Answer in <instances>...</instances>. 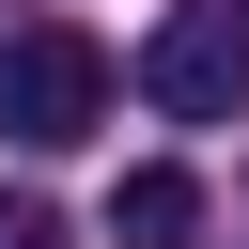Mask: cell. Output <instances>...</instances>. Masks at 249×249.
Segmentation results:
<instances>
[{
    "label": "cell",
    "mask_w": 249,
    "mask_h": 249,
    "mask_svg": "<svg viewBox=\"0 0 249 249\" xmlns=\"http://www.w3.org/2000/svg\"><path fill=\"white\" fill-rule=\"evenodd\" d=\"M93 124H109V47H93V31H62V16L0 31V140H31V156H78Z\"/></svg>",
    "instance_id": "6da1fadb"
},
{
    "label": "cell",
    "mask_w": 249,
    "mask_h": 249,
    "mask_svg": "<svg viewBox=\"0 0 249 249\" xmlns=\"http://www.w3.org/2000/svg\"><path fill=\"white\" fill-rule=\"evenodd\" d=\"M140 93L171 124H233L249 109V0H171V31L140 47Z\"/></svg>",
    "instance_id": "7a4b0ae2"
},
{
    "label": "cell",
    "mask_w": 249,
    "mask_h": 249,
    "mask_svg": "<svg viewBox=\"0 0 249 249\" xmlns=\"http://www.w3.org/2000/svg\"><path fill=\"white\" fill-rule=\"evenodd\" d=\"M109 233H124V249H187V233H202V171H171V156L124 171V187H109Z\"/></svg>",
    "instance_id": "3957f363"
},
{
    "label": "cell",
    "mask_w": 249,
    "mask_h": 249,
    "mask_svg": "<svg viewBox=\"0 0 249 249\" xmlns=\"http://www.w3.org/2000/svg\"><path fill=\"white\" fill-rule=\"evenodd\" d=\"M0 249H62V218H47L31 187H0Z\"/></svg>",
    "instance_id": "277c9868"
}]
</instances>
